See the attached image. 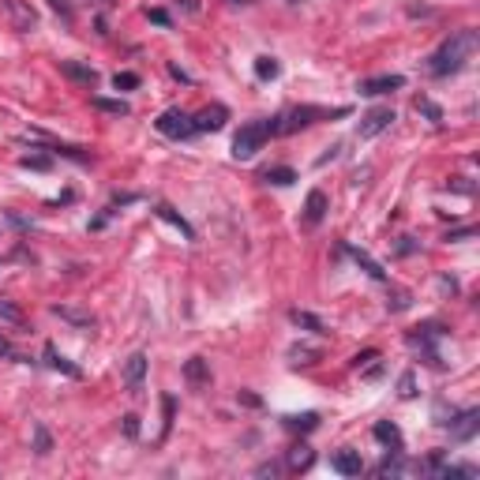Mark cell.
<instances>
[{"mask_svg":"<svg viewBox=\"0 0 480 480\" xmlns=\"http://www.w3.org/2000/svg\"><path fill=\"white\" fill-rule=\"evenodd\" d=\"M402 87H405L402 75H376V79H364L356 90L364 98H376V94H394V90H402Z\"/></svg>","mask_w":480,"mask_h":480,"instance_id":"cell-5","label":"cell"},{"mask_svg":"<svg viewBox=\"0 0 480 480\" xmlns=\"http://www.w3.org/2000/svg\"><path fill=\"white\" fill-rule=\"evenodd\" d=\"M45 360H49V368H57V371H64V376H72V379L83 376V371H79L75 364H68V360H64L57 349H53V345H45Z\"/></svg>","mask_w":480,"mask_h":480,"instance_id":"cell-19","label":"cell"},{"mask_svg":"<svg viewBox=\"0 0 480 480\" xmlns=\"http://www.w3.org/2000/svg\"><path fill=\"white\" fill-rule=\"evenodd\" d=\"M447 424H450V435L462 439V443H469V439L476 435V428H480V413L465 409V413H458V420H447Z\"/></svg>","mask_w":480,"mask_h":480,"instance_id":"cell-7","label":"cell"},{"mask_svg":"<svg viewBox=\"0 0 480 480\" xmlns=\"http://www.w3.org/2000/svg\"><path fill=\"white\" fill-rule=\"evenodd\" d=\"M345 251H349V256H353V263H356V266H360V271H364L368 278H376V282H386V271H383V266L368 256V251H360V248H353V244H345Z\"/></svg>","mask_w":480,"mask_h":480,"instance_id":"cell-9","label":"cell"},{"mask_svg":"<svg viewBox=\"0 0 480 480\" xmlns=\"http://www.w3.org/2000/svg\"><path fill=\"white\" fill-rule=\"evenodd\" d=\"M158 218H165L169 225H177V229L184 233V236H188V240H195V229H192V225L188 222H184L180 214H177V210H173V207H165V203H158Z\"/></svg>","mask_w":480,"mask_h":480,"instance_id":"cell-17","label":"cell"},{"mask_svg":"<svg viewBox=\"0 0 480 480\" xmlns=\"http://www.w3.org/2000/svg\"><path fill=\"white\" fill-rule=\"evenodd\" d=\"M229 4H248V0H229Z\"/></svg>","mask_w":480,"mask_h":480,"instance_id":"cell-40","label":"cell"},{"mask_svg":"<svg viewBox=\"0 0 480 480\" xmlns=\"http://www.w3.org/2000/svg\"><path fill=\"white\" fill-rule=\"evenodd\" d=\"M0 356H16V349H11L8 338H0ZM16 360H19V356H16Z\"/></svg>","mask_w":480,"mask_h":480,"instance_id":"cell-37","label":"cell"},{"mask_svg":"<svg viewBox=\"0 0 480 480\" xmlns=\"http://www.w3.org/2000/svg\"><path fill=\"white\" fill-rule=\"evenodd\" d=\"M23 165H26V169H49V158H42V154H26Z\"/></svg>","mask_w":480,"mask_h":480,"instance_id":"cell-34","label":"cell"},{"mask_svg":"<svg viewBox=\"0 0 480 480\" xmlns=\"http://www.w3.org/2000/svg\"><path fill=\"white\" fill-rule=\"evenodd\" d=\"M154 128L162 131L165 139H188V136H195V120L184 113V109H165L162 116L154 120Z\"/></svg>","mask_w":480,"mask_h":480,"instance_id":"cell-3","label":"cell"},{"mask_svg":"<svg viewBox=\"0 0 480 480\" xmlns=\"http://www.w3.org/2000/svg\"><path fill=\"white\" fill-rule=\"evenodd\" d=\"M319 424V413H300V417H285V428L289 432H312Z\"/></svg>","mask_w":480,"mask_h":480,"instance_id":"cell-21","label":"cell"},{"mask_svg":"<svg viewBox=\"0 0 480 480\" xmlns=\"http://www.w3.org/2000/svg\"><path fill=\"white\" fill-rule=\"evenodd\" d=\"M278 473V465H259V469H256V476H274Z\"/></svg>","mask_w":480,"mask_h":480,"instance_id":"cell-38","label":"cell"},{"mask_svg":"<svg viewBox=\"0 0 480 480\" xmlns=\"http://www.w3.org/2000/svg\"><path fill=\"white\" fill-rule=\"evenodd\" d=\"M0 319H8V323H23V312L16 308V304L0 300Z\"/></svg>","mask_w":480,"mask_h":480,"instance_id":"cell-31","label":"cell"},{"mask_svg":"<svg viewBox=\"0 0 480 480\" xmlns=\"http://www.w3.org/2000/svg\"><path fill=\"white\" fill-rule=\"evenodd\" d=\"M192 120H195V131H218L225 120H229V113H225V105H214V109H203Z\"/></svg>","mask_w":480,"mask_h":480,"instance_id":"cell-10","label":"cell"},{"mask_svg":"<svg viewBox=\"0 0 480 480\" xmlns=\"http://www.w3.org/2000/svg\"><path fill=\"white\" fill-rule=\"evenodd\" d=\"M371 435H376L386 450H402V432H398L391 420H379L376 428H371Z\"/></svg>","mask_w":480,"mask_h":480,"instance_id":"cell-13","label":"cell"},{"mask_svg":"<svg viewBox=\"0 0 480 480\" xmlns=\"http://www.w3.org/2000/svg\"><path fill=\"white\" fill-rule=\"evenodd\" d=\"M398 394H402V398H417V376H413V371H405V376L398 379Z\"/></svg>","mask_w":480,"mask_h":480,"instance_id":"cell-29","label":"cell"},{"mask_svg":"<svg viewBox=\"0 0 480 480\" xmlns=\"http://www.w3.org/2000/svg\"><path fill=\"white\" fill-rule=\"evenodd\" d=\"M266 120H251V124H244L236 131V139H233V158L236 162H248V158H256L263 151V143H266Z\"/></svg>","mask_w":480,"mask_h":480,"instance_id":"cell-2","label":"cell"},{"mask_svg":"<svg viewBox=\"0 0 480 480\" xmlns=\"http://www.w3.org/2000/svg\"><path fill=\"white\" fill-rule=\"evenodd\" d=\"M312 462H315V450H312L308 443H297V447L289 450V469H293V473H304Z\"/></svg>","mask_w":480,"mask_h":480,"instance_id":"cell-16","label":"cell"},{"mask_svg":"<svg viewBox=\"0 0 480 480\" xmlns=\"http://www.w3.org/2000/svg\"><path fill=\"white\" fill-rule=\"evenodd\" d=\"M293 360H297V364H312V356H315V349H308V345H297V349L289 353Z\"/></svg>","mask_w":480,"mask_h":480,"instance_id":"cell-32","label":"cell"},{"mask_svg":"<svg viewBox=\"0 0 480 480\" xmlns=\"http://www.w3.org/2000/svg\"><path fill=\"white\" fill-rule=\"evenodd\" d=\"M417 113H424V116H428L432 120V124H443V109H439V105L432 102V98H417Z\"/></svg>","mask_w":480,"mask_h":480,"instance_id":"cell-26","label":"cell"},{"mask_svg":"<svg viewBox=\"0 0 480 480\" xmlns=\"http://www.w3.org/2000/svg\"><path fill=\"white\" fill-rule=\"evenodd\" d=\"M289 4H304V0H289Z\"/></svg>","mask_w":480,"mask_h":480,"instance_id":"cell-41","label":"cell"},{"mask_svg":"<svg viewBox=\"0 0 480 480\" xmlns=\"http://www.w3.org/2000/svg\"><path fill=\"white\" fill-rule=\"evenodd\" d=\"M278 72H282V64L274 57H256V75L259 79H278Z\"/></svg>","mask_w":480,"mask_h":480,"instance_id":"cell-25","label":"cell"},{"mask_svg":"<svg viewBox=\"0 0 480 480\" xmlns=\"http://www.w3.org/2000/svg\"><path fill=\"white\" fill-rule=\"evenodd\" d=\"M465 236H473V229H458V233H450L447 240H465Z\"/></svg>","mask_w":480,"mask_h":480,"instance_id":"cell-39","label":"cell"},{"mask_svg":"<svg viewBox=\"0 0 480 480\" xmlns=\"http://www.w3.org/2000/svg\"><path fill=\"white\" fill-rule=\"evenodd\" d=\"M173 405H177V402H173V398L165 394V398H162V409H165V424H162V435H169V428H173Z\"/></svg>","mask_w":480,"mask_h":480,"instance_id":"cell-33","label":"cell"},{"mask_svg":"<svg viewBox=\"0 0 480 480\" xmlns=\"http://www.w3.org/2000/svg\"><path fill=\"white\" fill-rule=\"evenodd\" d=\"M376 473H379V476H398V473H405V458H402V450H391V458H383Z\"/></svg>","mask_w":480,"mask_h":480,"instance_id":"cell-20","label":"cell"},{"mask_svg":"<svg viewBox=\"0 0 480 480\" xmlns=\"http://www.w3.org/2000/svg\"><path fill=\"white\" fill-rule=\"evenodd\" d=\"M334 469H338L342 476H360L364 462H360L356 450H338V454H334Z\"/></svg>","mask_w":480,"mask_h":480,"instance_id":"cell-12","label":"cell"},{"mask_svg":"<svg viewBox=\"0 0 480 480\" xmlns=\"http://www.w3.org/2000/svg\"><path fill=\"white\" fill-rule=\"evenodd\" d=\"M289 319H293V323H297V327H308V330H312V334H327L323 319H315L312 312H293Z\"/></svg>","mask_w":480,"mask_h":480,"instance_id":"cell-22","label":"cell"},{"mask_svg":"<svg viewBox=\"0 0 480 480\" xmlns=\"http://www.w3.org/2000/svg\"><path fill=\"white\" fill-rule=\"evenodd\" d=\"M49 8L57 11V16H60L64 23H72V19H75V11H72V4H68V0H49Z\"/></svg>","mask_w":480,"mask_h":480,"instance_id":"cell-30","label":"cell"},{"mask_svg":"<svg viewBox=\"0 0 480 480\" xmlns=\"http://www.w3.org/2000/svg\"><path fill=\"white\" fill-rule=\"evenodd\" d=\"M146 16H151L158 26H169V11H162V8H151V11H146Z\"/></svg>","mask_w":480,"mask_h":480,"instance_id":"cell-36","label":"cell"},{"mask_svg":"<svg viewBox=\"0 0 480 480\" xmlns=\"http://www.w3.org/2000/svg\"><path fill=\"white\" fill-rule=\"evenodd\" d=\"M184 379H188L195 391H203V386L210 383V368H207V360L203 356H192L188 364H184Z\"/></svg>","mask_w":480,"mask_h":480,"instance_id":"cell-11","label":"cell"},{"mask_svg":"<svg viewBox=\"0 0 480 480\" xmlns=\"http://www.w3.org/2000/svg\"><path fill=\"white\" fill-rule=\"evenodd\" d=\"M8 11H11V19H16V26H19L23 34H31L34 26H38V16H34L31 8H23L19 0H8Z\"/></svg>","mask_w":480,"mask_h":480,"instance_id":"cell-15","label":"cell"},{"mask_svg":"<svg viewBox=\"0 0 480 480\" xmlns=\"http://www.w3.org/2000/svg\"><path fill=\"white\" fill-rule=\"evenodd\" d=\"M94 105L102 113H113V116H128V105L116 102V98H94Z\"/></svg>","mask_w":480,"mask_h":480,"instance_id":"cell-27","label":"cell"},{"mask_svg":"<svg viewBox=\"0 0 480 480\" xmlns=\"http://www.w3.org/2000/svg\"><path fill=\"white\" fill-rule=\"evenodd\" d=\"M327 207L330 203H327V195L319 192V188L308 192V203H304V225H319V222L327 218Z\"/></svg>","mask_w":480,"mask_h":480,"instance_id":"cell-8","label":"cell"},{"mask_svg":"<svg viewBox=\"0 0 480 480\" xmlns=\"http://www.w3.org/2000/svg\"><path fill=\"white\" fill-rule=\"evenodd\" d=\"M53 312H57L60 319H68V323H75V327H94V315H90V312H79V308H64V304H57V308H53Z\"/></svg>","mask_w":480,"mask_h":480,"instance_id":"cell-18","label":"cell"},{"mask_svg":"<svg viewBox=\"0 0 480 480\" xmlns=\"http://www.w3.org/2000/svg\"><path fill=\"white\" fill-rule=\"evenodd\" d=\"M476 49V34L473 31H458V34H450L443 45H439L432 57H428V75L435 79H447V75H454L462 72V64L469 60V53Z\"/></svg>","mask_w":480,"mask_h":480,"instance_id":"cell-1","label":"cell"},{"mask_svg":"<svg viewBox=\"0 0 480 480\" xmlns=\"http://www.w3.org/2000/svg\"><path fill=\"white\" fill-rule=\"evenodd\" d=\"M60 72L68 75V79H75V83H83V87H94L98 83V72L94 68H83V64H75V60H64Z\"/></svg>","mask_w":480,"mask_h":480,"instance_id":"cell-14","label":"cell"},{"mask_svg":"<svg viewBox=\"0 0 480 480\" xmlns=\"http://www.w3.org/2000/svg\"><path fill=\"white\" fill-rule=\"evenodd\" d=\"M263 180L282 184V188H285V184H293V180H297V173H293L289 165H274V169H266V173H263Z\"/></svg>","mask_w":480,"mask_h":480,"instance_id":"cell-23","label":"cell"},{"mask_svg":"<svg viewBox=\"0 0 480 480\" xmlns=\"http://www.w3.org/2000/svg\"><path fill=\"white\" fill-rule=\"evenodd\" d=\"M113 87H116V90H136V87H139V75H136V72H116V75H113Z\"/></svg>","mask_w":480,"mask_h":480,"instance_id":"cell-28","label":"cell"},{"mask_svg":"<svg viewBox=\"0 0 480 480\" xmlns=\"http://www.w3.org/2000/svg\"><path fill=\"white\" fill-rule=\"evenodd\" d=\"M391 124H394V109H391V105H376V109H368L364 116H360L356 136H360V139H376L379 131H386Z\"/></svg>","mask_w":480,"mask_h":480,"instance_id":"cell-4","label":"cell"},{"mask_svg":"<svg viewBox=\"0 0 480 480\" xmlns=\"http://www.w3.org/2000/svg\"><path fill=\"white\" fill-rule=\"evenodd\" d=\"M143 379H146V353H131L128 364H124V386H128V394H139L143 391Z\"/></svg>","mask_w":480,"mask_h":480,"instance_id":"cell-6","label":"cell"},{"mask_svg":"<svg viewBox=\"0 0 480 480\" xmlns=\"http://www.w3.org/2000/svg\"><path fill=\"white\" fill-rule=\"evenodd\" d=\"M124 435H128V439H136V435H139V417H131V413L124 417Z\"/></svg>","mask_w":480,"mask_h":480,"instance_id":"cell-35","label":"cell"},{"mask_svg":"<svg viewBox=\"0 0 480 480\" xmlns=\"http://www.w3.org/2000/svg\"><path fill=\"white\" fill-rule=\"evenodd\" d=\"M49 450H53V435L45 432V424H34V454H49Z\"/></svg>","mask_w":480,"mask_h":480,"instance_id":"cell-24","label":"cell"}]
</instances>
